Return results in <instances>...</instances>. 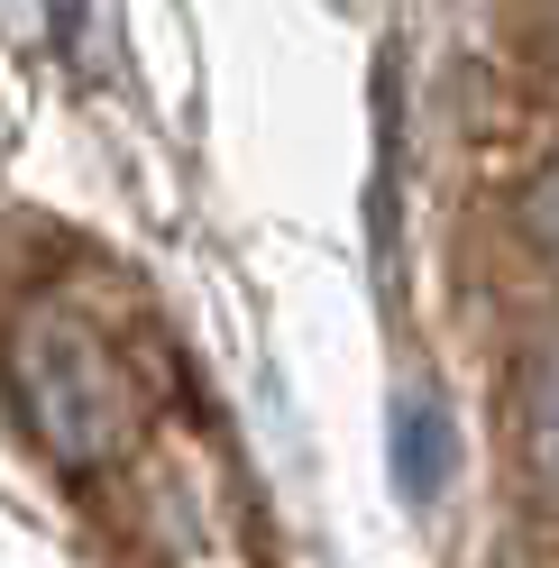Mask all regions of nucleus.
<instances>
[{
  "label": "nucleus",
  "instance_id": "1",
  "mask_svg": "<svg viewBox=\"0 0 559 568\" xmlns=\"http://www.w3.org/2000/svg\"><path fill=\"white\" fill-rule=\"evenodd\" d=\"M19 422L38 432L47 458H64V468H92V458L111 449L120 385L92 358V339H74V331H28L19 339Z\"/></svg>",
  "mask_w": 559,
  "mask_h": 568
},
{
  "label": "nucleus",
  "instance_id": "3",
  "mask_svg": "<svg viewBox=\"0 0 559 568\" xmlns=\"http://www.w3.org/2000/svg\"><path fill=\"white\" fill-rule=\"evenodd\" d=\"M522 449H532V477L559 495V331L522 367Z\"/></svg>",
  "mask_w": 559,
  "mask_h": 568
},
{
  "label": "nucleus",
  "instance_id": "4",
  "mask_svg": "<svg viewBox=\"0 0 559 568\" xmlns=\"http://www.w3.org/2000/svg\"><path fill=\"white\" fill-rule=\"evenodd\" d=\"M522 230H532V247H550V257H559V156L532 174V193H522Z\"/></svg>",
  "mask_w": 559,
  "mask_h": 568
},
{
  "label": "nucleus",
  "instance_id": "2",
  "mask_svg": "<svg viewBox=\"0 0 559 568\" xmlns=\"http://www.w3.org/2000/svg\"><path fill=\"white\" fill-rule=\"evenodd\" d=\"M386 458H395V495L413 514H431L449 477H459V422H449L440 385H404L395 413H386Z\"/></svg>",
  "mask_w": 559,
  "mask_h": 568
}]
</instances>
